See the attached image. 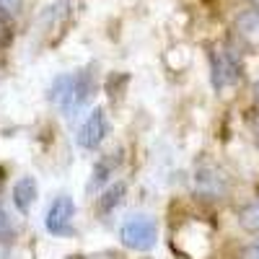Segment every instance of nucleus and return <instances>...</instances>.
I'll use <instances>...</instances> for the list:
<instances>
[{
  "instance_id": "8",
  "label": "nucleus",
  "mask_w": 259,
  "mask_h": 259,
  "mask_svg": "<svg viewBox=\"0 0 259 259\" xmlns=\"http://www.w3.org/2000/svg\"><path fill=\"white\" fill-rule=\"evenodd\" d=\"M239 226L246 233H259V200L249 202L239 210Z\"/></svg>"
},
{
  "instance_id": "4",
  "label": "nucleus",
  "mask_w": 259,
  "mask_h": 259,
  "mask_svg": "<svg viewBox=\"0 0 259 259\" xmlns=\"http://www.w3.org/2000/svg\"><path fill=\"white\" fill-rule=\"evenodd\" d=\"M73 221H75V202L70 194H57L50 202L45 215V228L52 236H73Z\"/></svg>"
},
{
  "instance_id": "11",
  "label": "nucleus",
  "mask_w": 259,
  "mask_h": 259,
  "mask_svg": "<svg viewBox=\"0 0 259 259\" xmlns=\"http://www.w3.org/2000/svg\"><path fill=\"white\" fill-rule=\"evenodd\" d=\"M241 259H259V241L249 244V246L241 251Z\"/></svg>"
},
{
  "instance_id": "10",
  "label": "nucleus",
  "mask_w": 259,
  "mask_h": 259,
  "mask_svg": "<svg viewBox=\"0 0 259 259\" xmlns=\"http://www.w3.org/2000/svg\"><path fill=\"white\" fill-rule=\"evenodd\" d=\"M68 259H119L117 251H96V254H73Z\"/></svg>"
},
{
  "instance_id": "14",
  "label": "nucleus",
  "mask_w": 259,
  "mask_h": 259,
  "mask_svg": "<svg viewBox=\"0 0 259 259\" xmlns=\"http://www.w3.org/2000/svg\"><path fill=\"white\" fill-rule=\"evenodd\" d=\"M256 135H259V117H256Z\"/></svg>"
},
{
  "instance_id": "2",
  "label": "nucleus",
  "mask_w": 259,
  "mask_h": 259,
  "mask_svg": "<svg viewBox=\"0 0 259 259\" xmlns=\"http://www.w3.org/2000/svg\"><path fill=\"white\" fill-rule=\"evenodd\" d=\"M119 239L127 249L135 251H150L158 241V223L148 215H133L119 228Z\"/></svg>"
},
{
  "instance_id": "7",
  "label": "nucleus",
  "mask_w": 259,
  "mask_h": 259,
  "mask_svg": "<svg viewBox=\"0 0 259 259\" xmlns=\"http://www.w3.org/2000/svg\"><path fill=\"white\" fill-rule=\"evenodd\" d=\"M36 197H39V184H36V179H34V177H21V179L16 182V187H13V205H16V210L26 215V212L34 207Z\"/></svg>"
},
{
  "instance_id": "1",
  "label": "nucleus",
  "mask_w": 259,
  "mask_h": 259,
  "mask_svg": "<svg viewBox=\"0 0 259 259\" xmlns=\"http://www.w3.org/2000/svg\"><path fill=\"white\" fill-rule=\"evenodd\" d=\"M94 91V78L89 70H75V73H65L60 75L52 89H50V101L57 106L62 114H75L85 99Z\"/></svg>"
},
{
  "instance_id": "6",
  "label": "nucleus",
  "mask_w": 259,
  "mask_h": 259,
  "mask_svg": "<svg viewBox=\"0 0 259 259\" xmlns=\"http://www.w3.org/2000/svg\"><path fill=\"white\" fill-rule=\"evenodd\" d=\"M236 36H239L246 47L259 50V8L244 11L236 18Z\"/></svg>"
},
{
  "instance_id": "15",
  "label": "nucleus",
  "mask_w": 259,
  "mask_h": 259,
  "mask_svg": "<svg viewBox=\"0 0 259 259\" xmlns=\"http://www.w3.org/2000/svg\"><path fill=\"white\" fill-rule=\"evenodd\" d=\"M251 3H254V6H256V8H259V0H251Z\"/></svg>"
},
{
  "instance_id": "9",
  "label": "nucleus",
  "mask_w": 259,
  "mask_h": 259,
  "mask_svg": "<svg viewBox=\"0 0 259 259\" xmlns=\"http://www.w3.org/2000/svg\"><path fill=\"white\" fill-rule=\"evenodd\" d=\"M124 192H127V184H124V182L112 184L109 189L101 194V210H112V207H117V205L122 202V194H124Z\"/></svg>"
},
{
  "instance_id": "5",
  "label": "nucleus",
  "mask_w": 259,
  "mask_h": 259,
  "mask_svg": "<svg viewBox=\"0 0 259 259\" xmlns=\"http://www.w3.org/2000/svg\"><path fill=\"white\" fill-rule=\"evenodd\" d=\"M106 133H109V122H106V114H104L101 106H96L78 127V145L83 150H94L104 143Z\"/></svg>"
},
{
  "instance_id": "13",
  "label": "nucleus",
  "mask_w": 259,
  "mask_h": 259,
  "mask_svg": "<svg viewBox=\"0 0 259 259\" xmlns=\"http://www.w3.org/2000/svg\"><path fill=\"white\" fill-rule=\"evenodd\" d=\"M254 94H256V101H259V80H256V85H254Z\"/></svg>"
},
{
  "instance_id": "12",
  "label": "nucleus",
  "mask_w": 259,
  "mask_h": 259,
  "mask_svg": "<svg viewBox=\"0 0 259 259\" xmlns=\"http://www.w3.org/2000/svg\"><path fill=\"white\" fill-rule=\"evenodd\" d=\"M18 8H21V0H0V11L18 13Z\"/></svg>"
},
{
  "instance_id": "3",
  "label": "nucleus",
  "mask_w": 259,
  "mask_h": 259,
  "mask_svg": "<svg viewBox=\"0 0 259 259\" xmlns=\"http://www.w3.org/2000/svg\"><path fill=\"white\" fill-rule=\"evenodd\" d=\"M210 73H212V85L218 91H228L241 80V60L236 57L233 50L218 47L210 55Z\"/></svg>"
}]
</instances>
